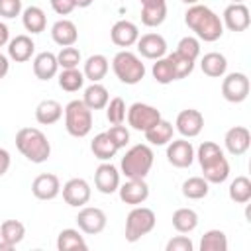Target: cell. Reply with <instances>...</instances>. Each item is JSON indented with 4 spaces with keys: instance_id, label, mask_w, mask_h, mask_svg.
Here are the masks:
<instances>
[{
    "instance_id": "6da1fadb",
    "label": "cell",
    "mask_w": 251,
    "mask_h": 251,
    "mask_svg": "<svg viewBox=\"0 0 251 251\" xmlns=\"http://www.w3.org/2000/svg\"><path fill=\"white\" fill-rule=\"evenodd\" d=\"M184 24L196 33L198 39H202L206 43L218 41L224 35V24H222L220 16L204 4L188 6V10L184 14Z\"/></svg>"
},
{
    "instance_id": "7a4b0ae2",
    "label": "cell",
    "mask_w": 251,
    "mask_h": 251,
    "mask_svg": "<svg viewBox=\"0 0 251 251\" xmlns=\"http://www.w3.org/2000/svg\"><path fill=\"white\" fill-rule=\"evenodd\" d=\"M194 157H198V163L202 167L204 178L210 184H222L224 180H227V176H229V163L224 157V151H222V147L218 143L202 141Z\"/></svg>"
},
{
    "instance_id": "3957f363",
    "label": "cell",
    "mask_w": 251,
    "mask_h": 251,
    "mask_svg": "<svg viewBox=\"0 0 251 251\" xmlns=\"http://www.w3.org/2000/svg\"><path fill=\"white\" fill-rule=\"evenodd\" d=\"M18 151L31 163H45L51 155V143L47 135L37 127H22L16 133Z\"/></svg>"
},
{
    "instance_id": "277c9868",
    "label": "cell",
    "mask_w": 251,
    "mask_h": 251,
    "mask_svg": "<svg viewBox=\"0 0 251 251\" xmlns=\"http://www.w3.org/2000/svg\"><path fill=\"white\" fill-rule=\"evenodd\" d=\"M153 149L147 143H137L126 151L120 169L126 178H145L153 167Z\"/></svg>"
},
{
    "instance_id": "5b68a950",
    "label": "cell",
    "mask_w": 251,
    "mask_h": 251,
    "mask_svg": "<svg viewBox=\"0 0 251 251\" xmlns=\"http://www.w3.org/2000/svg\"><path fill=\"white\" fill-rule=\"evenodd\" d=\"M65 127L73 137H86L92 129V110L82 100H71L65 106Z\"/></svg>"
},
{
    "instance_id": "8992f818",
    "label": "cell",
    "mask_w": 251,
    "mask_h": 251,
    "mask_svg": "<svg viewBox=\"0 0 251 251\" xmlns=\"http://www.w3.org/2000/svg\"><path fill=\"white\" fill-rule=\"evenodd\" d=\"M112 69L118 80L124 84H137L145 76V65L135 53L127 49L116 53V57L112 59Z\"/></svg>"
},
{
    "instance_id": "52a82bcc",
    "label": "cell",
    "mask_w": 251,
    "mask_h": 251,
    "mask_svg": "<svg viewBox=\"0 0 251 251\" xmlns=\"http://www.w3.org/2000/svg\"><path fill=\"white\" fill-rule=\"evenodd\" d=\"M155 224H157V218L151 208L135 206L126 218V241H129V243L139 241L143 235L153 231Z\"/></svg>"
},
{
    "instance_id": "ba28073f",
    "label": "cell",
    "mask_w": 251,
    "mask_h": 251,
    "mask_svg": "<svg viewBox=\"0 0 251 251\" xmlns=\"http://www.w3.org/2000/svg\"><path fill=\"white\" fill-rule=\"evenodd\" d=\"M126 118H127L129 127H133L135 131H147L151 126H155L161 120V112L155 106H149L143 102H133L127 108Z\"/></svg>"
},
{
    "instance_id": "9c48e42d",
    "label": "cell",
    "mask_w": 251,
    "mask_h": 251,
    "mask_svg": "<svg viewBox=\"0 0 251 251\" xmlns=\"http://www.w3.org/2000/svg\"><path fill=\"white\" fill-rule=\"evenodd\" d=\"M249 88L251 84L245 73H229L222 80V96L231 104L243 102L249 96Z\"/></svg>"
},
{
    "instance_id": "30bf717a",
    "label": "cell",
    "mask_w": 251,
    "mask_h": 251,
    "mask_svg": "<svg viewBox=\"0 0 251 251\" xmlns=\"http://www.w3.org/2000/svg\"><path fill=\"white\" fill-rule=\"evenodd\" d=\"M106 214L104 210L96 206H82V210L76 214V226L86 235H96L106 227Z\"/></svg>"
},
{
    "instance_id": "8fae6325",
    "label": "cell",
    "mask_w": 251,
    "mask_h": 251,
    "mask_svg": "<svg viewBox=\"0 0 251 251\" xmlns=\"http://www.w3.org/2000/svg\"><path fill=\"white\" fill-rule=\"evenodd\" d=\"M167 161L176 169H186L194 161V147L186 137L182 139H171L167 143Z\"/></svg>"
},
{
    "instance_id": "7c38bea8",
    "label": "cell",
    "mask_w": 251,
    "mask_h": 251,
    "mask_svg": "<svg viewBox=\"0 0 251 251\" xmlns=\"http://www.w3.org/2000/svg\"><path fill=\"white\" fill-rule=\"evenodd\" d=\"M222 24L229 29V31H245L251 24V16H249V8L243 2H231L222 16Z\"/></svg>"
},
{
    "instance_id": "4fadbf2b",
    "label": "cell",
    "mask_w": 251,
    "mask_h": 251,
    "mask_svg": "<svg viewBox=\"0 0 251 251\" xmlns=\"http://www.w3.org/2000/svg\"><path fill=\"white\" fill-rule=\"evenodd\" d=\"M120 200L129 206H139L149 198V184L145 178H127L124 184L118 186Z\"/></svg>"
},
{
    "instance_id": "5bb4252c",
    "label": "cell",
    "mask_w": 251,
    "mask_h": 251,
    "mask_svg": "<svg viewBox=\"0 0 251 251\" xmlns=\"http://www.w3.org/2000/svg\"><path fill=\"white\" fill-rule=\"evenodd\" d=\"M94 186L102 194H114V192H118V186H120V171L112 163H108V161L100 163L96 167V171H94Z\"/></svg>"
},
{
    "instance_id": "9a60e30c",
    "label": "cell",
    "mask_w": 251,
    "mask_h": 251,
    "mask_svg": "<svg viewBox=\"0 0 251 251\" xmlns=\"http://www.w3.org/2000/svg\"><path fill=\"white\" fill-rule=\"evenodd\" d=\"M63 200L73 208H82L90 200V184L84 178H71L63 184Z\"/></svg>"
},
{
    "instance_id": "2e32d148",
    "label": "cell",
    "mask_w": 251,
    "mask_h": 251,
    "mask_svg": "<svg viewBox=\"0 0 251 251\" xmlns=\"http://www.w3.org/2000/svg\"><path fill=\"white\" fill-rule=\"evenodd\" d=\"M175 126H176V131L182 137H188L190 139V137H196L202 131V127H204V116L198 110L188 108V110L178 112Z\"/></svg>"
},
{
    "instance_id": "e0dca14e",
    "label": "cell",
    "mask_w": 251,
    "mask_h": 251,
    "mask_svg": "<svg viewBox=\"0 0 251 251\" xmlns=\"http://www.w3.org/2000/svg\"><path fill=\"white\" fill-rule=\"evenodd\" d=\"M31 192L35 198L39 200H53L59 196L61 192V182H59V176L53 175V173H43V175H37L31 182Z\"/></svg>"
},
{
    "instance_id": "ac0fdd59",
    "label": "cell",
    "mask_w": 251,
    "mask_h": 251,
    "mask_svg": "<svg viewBox=\"0 0 251 251\" xmlns=\"http://www.w3.org/2000/svg\"><path fill=\"white\" fill-rule=\"evenodd\" d=\"M224 145L227 149V153L231 155H243L247 153L249 145H251V133L247 127L243 126H233L226 131V137H224Z\"/></svg>"
},
{
    "instance_id": "d6986e66",
    "label": "cell",
    "mask_w": 251,
    "mask_h": 251,
    "mask_svg": "<svg viewBox=\"0 0 251 251\" xmlns=\"http://www.w3.org/2000/svg\"><path fill=\"white\" fill-rule=\"evenodd\" d=\"M110 39L118 47H131L139 39V29L133 22L129 20H120L112 25L110 29Z\"/></svg>"
},
{
    "instance_id": "ffe728a7",
    "label": "cell",
    "mask_w": 251,
    "mask_h": 251,
    "mask_svg": "<svg viewBox=\"0 0 251 251\" xmlns=\"http://www.w3.org/2000/svg\"><path fill=\"white\" fill-rule=\"evenodd\" d=\"M137 51L145 59H161L167 53V41L161 33H145L137 39Z\"/></svg>"
},
{
    "instance_id": "44dd1931",
    "label": "cell",
    "mask_w": 251,
    "mask_h": 251,
    "mask_svg": "<svg viewBox=\"0 0 251 251\" xmlns=\"http://www.w3.org/2000/svg\"><path fill=\"white\" fill-rule=\"evenodd\" d=\"M33 49H35V43L29 35H16L14 39L8 41V57L16 63H25L31 59L33 55Z\"/></svg>"
},
{
    "instance_id": "7402d4cb",
    "label": "cell",
    "mask_w": 251,
    "mask_h": 251,
    "mask_svg": "<svg viewBox=\"0 0 251 251\" xmlns=\"http://www.w3.org/2000/svg\"><path fill=\"white\" fill-rule=\"evenodd\" d=\"M51 37L57 45L61 47H69V45H75L76 39H78V29L76 25L71 22V20H57L53 25H51Z\"/></svg>"
},
{
    "instance_id": "603a6c76",
    "label": "cell",
    "mask_w": 251,
    "mask_h": 251,
    "mask_svg": "<svg viewBox=\"0 0 251 251\" xmlns=\"http://www.w3.org/2000/svg\"><path fill=\"white\" fill-rule=\"evenodd\" d=\"M59 71V63H57V55L49 53V51H41L35 55L33 59V75L39 80H51Z\"/></svg>"
},
{
    "instance_id": "cb8c5ba5",
    "label": "cell",
    "mask_w": 251,
    "mask_h": 251,
    "mask_svg": "<svg viewBox=\"0 0 251 251\" xmlns=\"http://www.w3.org/2000/svg\"><path fill=\"white\" fill-rule=\"evenodd\" d=\"M200 69L206 76H212V78H220L226 75L227 71V59L218 53V51H212V53H206L200 61Z\"/></svg>"
},
{
    "instance_id": "d4e9b609",
    "label": "cell",
    "mask_w": 251,
    "mask_h": 251,
    "mask_svg": "<svg viewBox=\"0 0 251 251\" xmlns=\"http://www.w3.org/2000/svg\"><path fill=\"white\" fill-rule=\"evenodd\" d=\"M63 116V106L57 102V100H41L37 106H35V120L41 124V126H51L55 122H59Z\"/></svg>"
},
{
    "instance_id": "484cf974",
    "label": "cell",
    "mask_w": 251,
    "mask_h": 251,
    "mask_svg": "<svg viewBox=\"0 0 251 251\" xmlns=\"http://www.w3.org/2000/svg\"><path fill=\"white\" fill-rule=\"evenodd\" d=\"M108 59L104 57V55H100V53H94V55H90L86 61H84V71H82V75H84V78H88L90 82H100L104 76H106V73H108Z\"/></svg>"
},
{
    "instance_id": "4316f807",
    "label": "cell",
    "mask_w": 251,
    "mask_h": 251,
    "mask_svg": "<svg viewBox=\"0 0 251 251\" xmlns=\"http://www.w3.org/2000/svg\"><path fill=\"white\" fill-rule=\"evenodd\" d=\"M110 100V94H108V88L100 82H92L90 86L84 88V94H82V102L90 108V110H102L106 108Z\"/></svg>"
},
{
    "instance_id": "83f0119b",
    "label": "cell",
    "mask_w": 251,
    "mask_h": 251,
    "mask_svg": "<svg viewBox=\"0 0 251 251\" xmlns=\"http://www.w3.org/2000/svg\"><path fill=\"white\" fill-rule=\"evenodd\" d=\"M90 151H92V155H94L96 159H100V161H110L120 149H118V145L110 139V135H108L106 131H102V133L94 135V139L90 141Z\"/></svg>"
},
{
    "instance_id": "f1b7e54d",
    "label": "cell",
    "mask_w": 251,
    "mask_h": 251,
    "mask_svg": "<svg viewBox=\"0 0 251 251\" xmlns=\"http://www.w3.org/2000/svg\"><path fill=\"white\" fill-rule=\"evenodd\" d=\"M22 24L29 33H41L45 31V25H47L45 12L39 6H27L22 12Z\"/></svg>"
},
{
    "instance_id": "f546056e",
    "label": "cell",
    "mask_w": 251,
    "mask_h": 251,
    "mask_svg": "<svg viewBox=\"0 0 251 251\" xmlns=\"http://www.w3.org/2000/svg\"><path fill=\"white\" fill-rule=\"evenodd\" d=\"M173 124L171 122H167V120H159L155 126H151L147 131H143L145 133V139L151 143V145H167L171 139H173Z\"/></svg>"
},
{
    "instance_id": "4dcf8cb0",
    "label": "cell",
    "mask_w": 251,
    "mask_h": 251,
    "mask_svg": "<svg viewBox=\"0 0 251 251\" xmlns=\"http://www.w3.org/2000/svg\"><path fill=\"white\" fill-rule=\"evenodd\" d=\"M198 226V214L192 208H178L173 214V227L178 233H190Z\"/></svg>"
},
{
    "instance_id": "1f68e13d",
    "label": "cell",
    "mask_w": 251,
    "mask_h": 251,
    "mask_svg": "<svg viewBox=\"0 0 251 251\" xmlns=\"http://www.w3.org/2000/svg\"><path fill=\"white\" fill-rule=\"evenodd\" d=\"M57 249L59 251H73V249H88V243L84 241V237L80 235L78 229H73V227H67L59 233L57 237Z\"/></svg>"
},
{
    "instance_id": "d6a6232c",
    "label": "cell",
    "mask_w": 251,
    "mask_h": 251,
    "mask_svg": "<svg viewBox=\"0 0 251 251\" xmlns=\"http://www.w3.org/2000/svg\"><path fill=\"white\" fill-rule=\"evenodd\" d=\"M210 192V182L204 176H190L182 182V196L188 200H200L208 196Z\"/></svg>"
},
{
    "instance_id": "836d02e7",
    "label": "cell",
    "mask_w": 251,
    "mask_h": 251,
    "mask_svg": "<svg viewBox=\"0 0 251 251\" xmlns=\"http://www.w3.org/2000/svg\"><path fill=\"white\" fill-rule=\"evenodd\" d=\"M227 194L231 198V202L235 204H247L251 200V180L247 176H235L227 188Z\"/></svg>"
},
{
    "instance_id": "e575fe53",
    "label": "cell",
    "mask_w": 251,
    "mask_h": 251,
    "mask_svg": "<svg viewBox=\"0 0 251 251\" xmlns=\"http://www.w3.org/2000/svg\"><path fill=\"white\" fill-rule=\"evenodd\" d=\"M25 237V226L18 220H6L0 226V239L12 243L14 247Z\"/></svg>"
},
{
    "instance_id": "d590c367",
    "label": "cell",
    "mask_w": 251,
    "mask_h": 251,
    "mask_svg": "<svg viewBox=\"0 0 251 251\" xmlns=\"http://www.w3.org/2000/svg\"><path fill=\"white\" fill-rule=\"evenodd\" d=\"M200 251H227V237L222 229H208L200 239Z\"/></svg>"
},
{
    "instance_id": "8d00e7d4",
    "label": "cell",
    "mask_w": 251,
    "mask_h": 251,
    "mask_svg": "<svg viewBox=\"0 0 251 251\" xmlns=\"http://www.w3.org/2000/svg\"><path fill=\"white\" fill-rule=\"evenodd\" d=\"M167 20V4L141 6V24L147 27H157Z\"/></svg>"
},
{
    "instance_id": "74e56055",
    "label": "cell",
    "mask_w": 251,
    "mask_h": 251,
    "mask_svg": "<svg viewBox=\"0 0 251 251\" xmlns=\"http://www.w3.org/2000/svg\"><path fill=\"white\" fill-rule=\"evenodd\" d=\"M84 75L78 71V69H63L61 75H59V86L65 90V92H76L82 88L84 84Z\"/></svg>"
},
{
    "instance_id": "f35d334b",
    "label": "cell",
    "mask_w": 251,
    "mask_h": 251,
    "mask_svg": "<svg viewBox=\"0 0 251 251\" xmlns=\"http://www.w3.org/2000/svg\"><path fill=\"white\" fill-rule=\"evenodd\" d=\"M151 73H153V78H155L159 84H169V82L176 80L175 71H173V67H171V63H169V59H167V57L155 59Z\"/></svg>"
},
{
    "instance_id": "ab89813d",
    "label": "cell",
    "mask_w": 251,
    "mask_h": 251,
    "mask_svg": "<svg viewBox=\"0 0 251 251\" xmlns=\"http://www.w3.org/2000/svg\"><path fill=\"white\" fill-rule=\"evenodd\" d=\"M167 59H169V63H171V67H173V71H175L176 80H178V78H186V76L194 71V61H190L188 57H182V55L176 53V51H173Z\"/></svg>"
},
{
    "instance_id": "60d3db41",
    "label": "cell",
    "mask_w": 251,
    "mask_h": 251,
    "mask_svg": "<svg viewBox=\"0 0 251 251\" xmlns=\"http://www.w3.org/2000/svg\"><path fill=\"white\" fill-rule=\"evenodd\" d=\"M126 102H124V98H120V96H116V98H112V100H108V104H106V118H108V122L112 124V126H118V124H124V120H126Z\"/></svg>"
},
{
    "instance_id": "b9f144b4",
    "label": "cell",
    "mask_w": 251,
    "mask_h": 251,
    "mask_svg": "<svg viewBox=\"0 0 251 251\" xmlns=\"http://www.w3.org/2000/svg\"><path fill=\"white\" fill-rule=\"evenodd\" d=\"M57 63H59L61 69H76L78 63H80V51L73 45L63 47L57 55Z\"/></svg>"
},
{
    "instance_id": "7bdbcfd3",
    "label": "cell",
    "mask_w": 251,
    "mask_h": 251,
    "mask_svg": "<svg viewBox=\"0 0 251 251\" xmlns=\"http://www.w3.org/2000/svg\"><path fill=\"white\" fill-rule=\"evenodd\" d=\"M176 53H180L182 57H188L190 61H196V57L200 55V41L198 37H192V35H186L178 41L176 45Z\"/></svg>"
},
{
    "instance_id": "ee69618b",
    "label": "cell",
    "mask_w": 251,
    "mask_h": 251,
    "mask_svg": "<svg viewBox=\"0 0 251 251\" xmlns=\"http://www.w3.org/2000/svg\"><path fill=\"white\" fill-rule=\"evenodd\" d=\"M106 133H108V135H110V139L118 145V149H122V147H126V145L129 143V131H127V127H126V126H122V124L112 126Z\"/></svg>"
},
{
    "instance_id": "f6af8a7d",
    "label": "cell",
    "mask_w": 251,
    "mask_h": 251,
    "mask_svg": "<svg viewBox=\"0 0 251 251\" xmlns=\"http://www.w3.org/2000/svg\"><path fill=\"white\" fill-rule=\"evenodd\" d=\"M22 14V0H0V18L12 20Z\"/></svg>"
},
{
    "instance_id": "bcb514c9",
    "label": "cell",
    "mask_w": 251,
    "mask_h": 251,
    "mask_svg": "<svg viewBox=\"0 0 251 251\" xmlns=\"http://www.w3.org/2000/svg\"><path fill=\"white\" fill-rule=\"evenodd\" d=\"M165 249L167 251H192L194 245H192V241L186 235H176V237H173V239L167 241V247Z\"/></svg>"
},
{
    "instance_id": "7dc6e473",
    "label": "cell",
    "mask_w": 251,
    "mask_h": 251,
    "mask_svg": "<svg viewBox=\"0 0 251 251\" xmlns=\"http://www.w3.org/2000/svg\"><path fill=\"white\" fill-rule=\"evenodd\" d=\"M51 2V8L59 14V16H69L76 6H75V0H49Z\"/></svg>"
},
{
    "instance_id": "c3c4849f",
    "label": "cell",
    "mask_w": 251,
    "mask_h": 251,
    "mask_svg": "<svg viewBox=\"0 0 251 251\" xmlns=\"http://www.w3.org/2000/svg\"><path fill=\"white\" fill-rule=\"evenodd\" d=\"M10 163H12V159H10V153H8L6 149H2V147H0V176L8 173V169H10Z\"/></svg>"
},
{
    "instance_id": "681fc988",
    "label": "cell",
    "mask_w": 251,
    "mask_h": 251,
    "mask_svg": "<svg viewBox=\"0 0 251 251\" xmlns=\"http://www.w3.org/2000/svg\"><path fill=\"white\" fill-rule=\"evenodd\" d=\"M10 41V29H8V25L6 24H2L0 22V47L2 45H6Z\"/></svg>"
},
{
    "instance_id": "f907efd6",
    "label": "cell",
    "mask_w": 251,
    "mask_h": 251,
    "mask_svg": "<svg viewBox=\"0 0 251 251\" xmlns=\"http://www.w3.org/2000/svg\"><path fill=\"white\" fill-rule=\"evenodd\" d=\"M8 69H10V63H8V57H4L2 53H0V80L8 75Z\"/></svg>"
},
{
    "instance_id": "816d5d0a",
    "label": "cell",
    "mask_w": 251,
    "mask_h": 251,
    "mask_svg": "<svg viewBox=\"0 0 251 251\" xmlns=\"http://www.w3.org/2000/svg\"><path fill=\"white\" fill-rule=\"evenodd\" d=\"M92 4V0H75V6L76 8H88Z\"/></svg>"
},
{
    "instance_id": "f5cc1de1",
    "label": "cell",
    "mask_w": 251,
    "mask_h": 251,
    "mask_svg": "<svg viewBox=\"0 0 251 251\" xmlns=\"http://www.w3.org/2000/svg\"><path fill=\"white\" fill-rule=\"evenodd\" d=\"M141 6H155V4H165V0H139Z\"/></svg>"
},
{
    "instance_id": "db71d44e",
    "label": "cell",
    "mask_w": 251,
    "mask_h": 251,
    "mask_svg": "<svg viewBox=\"0 0 251 251\" xmlns=\"http://www.w3.org/2000/svg\"><path fill=\"white\" fill-rule=\"evenodd\" d=\"M10 249H14V245L4 241V239H0V251H10Z\"/></svg>"
},
{
    "instance_id": "11a10c76",
    "label": "cell",
    "mask_w": 251,
    "mask_h": 251,
    "mask_svg": "<svg viewBox=\"0 0 251 251\" xmlns=\"http://www.w3.org/2000/svg\"><path fill=\"white\" fill-rule=\"evenodd\" d=\"M180 2H184V4H188V6H192V4H198V0H180Z\"/></svg>"
},
{
    "instance_id": "9f6ffc18",
    "label": "cell",
    "mask_w": 251,
    "mask_h": 251,
    "mask_svg": "<svg viewBox=\"0 0 251 251\" xmlns=\"http://www.w3.org/2000/svg\"><path fill=\"white\" fill-rule=\"evenodd\" d=\"M231 2H243V0H231Z\"/></svg>"
}]
</instances>
